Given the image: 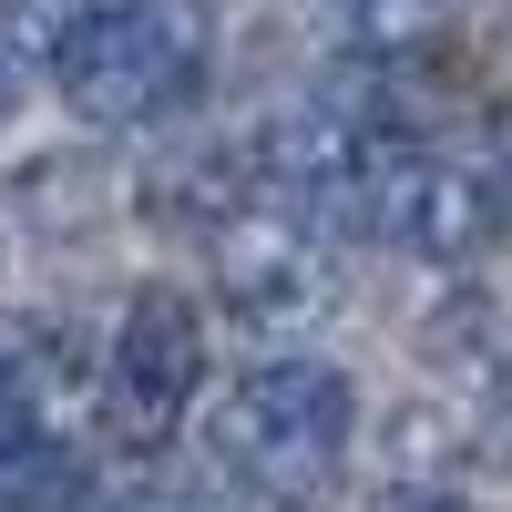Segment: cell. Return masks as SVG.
I'll use <instances>...</instances> for the list:
<instances>
[{"mask_svg":"<svg viewBox=\"0 0 512 512\" xmlns=\"http://www.w3.org/2000/svg\"><path fill=\"white\" fill-rule=\"evenodd\" d=\"M338 216H349L359 236H379V246H410V256H431V267H461V256L492 236V185L472 175V164H451V154L379 144L349 175Z\"/></svg>","mask_w":512,"mask_h":512,"instance_id":"3","label":"cell"},{"mask_svg":"<svg viewBox=\"0 0 512 512\" xmlns=\"http://www.w3.org/2000/svg\"><path fill=\"white\" fill-rule=\"evenodd\" d=\"M21 82H31V31L11 21V0H0V123L21 113Z\"/></svg>","mask_w":512,"mask_h":512,"instance_id":"10","label":"cell"},{"mask_svg":"<svg viewBox=\"0 0 512 512\" xmlns=\"http://www.w3.org/2000/svg\"><path fill=\"white\" fill-rule=\"evenodd\" d=\"M72 390V349L52 328H0V451H21L52 431V410Z\"/></svg>","mask_w":512,"mask_h":512,"instance_id":"7","label":"cell"},{"mask_svg":"<svg viewBox=\"0 0 512 512\" xmlns=\"http://www.w3.org/2000/svg\"><path fill=\"white\" fill-rule=\"evenodd\" d=\"M82 502H93V461H82L62 431L0 451V512H82Z\"/></svg>","mask_w":512,"mask_h":512,"instance_id":"8","label":"cell"},{"mask_svg":"<svg viewBox=\"0 0 512 512\" xmlns=\"http://www.w3.org/2000/svg\"><path fill=\"white\" fill-rule=\"evenodd\" d=\"M379 144H400L390 113H379L359 82H318V93H297V103L267 113V134H256V195H277V205H338L349 175Z\"/></svg>","mask_w":512,"mask_h":512,"instance_id":"5","label":"cell"},{"mask_svg":"<svg viewBox=\"0 0 512 512\" xmlns=\"http://www.w3.org/2000/svg\"><path fill=\"white\" fill-rule=\"evenodd\" d=\"M400 512H472V502H461V492H431V502H400Z\"/></svg>","mask_w":512,"mask_h":512,"instance_id":"12","label":"cell"},{"mask_svg":"<svg viewBox=\"0 0 512 512\" xmlns=\"http://www.w3.org/2000/svg\"><path fill=\"white\" fill-rule=\"evenodd\" d=\"M93 11H113V0H11V21H21V31H52V41H62L72 21H93Z\"/></svg>","mask_w":512,"mask_h":512,"instance_id":"11","label":"cell"},{"mask_svg":"<svg viewBox=\"0 0 512 512\" xmlns=\"http://www.w3.org/2000/svg\"><path fill=\"white\" fill-rule=\"evenodd\" d=\"M216 11L205 0H113L52 41V82L82 123H154L205 93Z\"/></svg>","mask_w":512,"mask_h":512,"instance_id":"1","label":"cell"},{"mask_svg":"<svg viewBox=\"0 0 512 512\" xmlns=\"http://www.w3.org/2000/svg\"><path fill=\"white\" fill-rule=\"evenodd\" d=\"M349 431H359V390L328 359H267L216 410V451L256 502H308L349 461Z\"/></svg>","mask_w":512,"mask_h":512,"instance_id":"2","label":"cell"},{"mask_svg":"<svg viewBox=\"0 0 512 512\" xmlns=\"http://www.w3.org/2000/svg\"><path fill=\"white\" fill-rule=\"evenodd\" d=\"M216 277L236 297V318L256 328H287V318H308L318 308V246L308 226H297V205H236V216L216 226Z\"/></svg>","mask_w":512,"mask_h":512,"instance_id":"6","label":"cell"},{"mask_svg":"<svg viewBox=\"0 0 512 512\" xmlns=\"http://www.w3.org/2000/svg\"><path fill=\"white\" fill-rule=\"evenodd\" d=\"M451 21V0H349V41L369 62H400V52H431Z\"/></svg>","mask_w":512,"mask_h":512,"instance_id":"9","label":"cell"},{"mask_svg":"<svg viewBox=\"0 0 512 512\" xmlns=\"http://www.w3.org/2000/svg\"><path fill=\"white\" fill-rule=\"evenodd\" d=\"M195 379H205V318H195V297L185 287H134L123 318H113V349H103V410H113V431L134 451H154L185 420Z\"/></svg>","mask_w":512,"mask_h":512,"instance_id":"4","label":"cell"}]
</instances>
